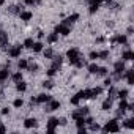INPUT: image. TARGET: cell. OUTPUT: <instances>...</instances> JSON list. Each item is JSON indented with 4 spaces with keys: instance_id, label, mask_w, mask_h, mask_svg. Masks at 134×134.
Returning a JSON list of instances; mask_svg holds the SVG:
<instances>
[{
    "instance_id": "34",
    "label": "cell",
    "mask_w": 134,
    "mask_h": 134,
    "mask_svg": "<svg viewBox=\"0 0 134 134\" xmlns=\"http://www.w3.org/2000/svg\"><path fill=\"white\" fill-rule=\"evenodd\" d=\"M76 125H77V128H82V126L85 125V118H84V117H79V118H76Z\"/></svg>"
},
{
    "instance_id": "9",
    "label": "cell",
    "mask_w": 134,
    "mask_h": 134,
    "mask_svg": "<svg viewBox=\"0 0 134 134\" xmlns=\"http://www.w3.org/2000/svg\"><path fill=\"white\" fill-rule=\"evenodd\" d=\"M52 99V96L51 95H46V93H43V95H38V98H36V103H40V104H44V103H49Z\"/></svg>"
},
{
    "instance_id": "16",
    "label": "cell",
    "mask_w": 134,
    "mask_h": 134,
    "mask_svg": "<svg viewBox=\"0 0 134 134\" xmlns=\"http://www.w3.org/2000/svg\"><path fill=\"white\" fill-rule=\"evenodd\" d=\"M125 76H126V79H128V84H129V85H134V74H132V70H128Z\"/></svg>"
},
{
    "instance_id": "23",
    "label": "cell",
    "mask_w": 134,
    "mask_h": 134,
    "mask_svg": "<svg viewBox=\"0 0 134 134\" xmlns=\"http://www.w3.org/2000/svg\"><path fill=\"white\" fill-rule=\"evenodd\" d=\"M57 40H58V33H55V32H54V33H51V35L47 36V43H51V44H54Z\"/></svg>"
},
{
    "instance_id": "21",
    "label": "cell",
    "mask_w": 134,
    "mask_h": 134,
    "mask_svg": "<svg viewBox=\"0 0 134 134\" xmlns=\"http://www.w3.org/2000/svg\"><path fill=\"white\" fill-rule=\"evenodd\" d=\"M38 68H40V66H38L36 63H32V62H29V66H27V70H29L30 73H36V71H38Z\"/></svg>"
},
{
    "instance_id": "47",
    "label": "cell",
    "mask_w": 134,
    "mask_h": 134,
    "mask_svg": "<svg viewBox=\"0 0 134 134\" xmlns=\"http://www.w3.org/2000/svg\"><path fill=\"white\" fill-rule=\"evenodd\" d=\"M104 85H106V87H110V85H112V79H110V77L106 79V81H104Z\"/></svg>"
},
{
    "instance_id": "51",
    "label": "cell",
    "mask_w": 134,
    "mask_h": 134,
    "mask_svg": "<svg viewBox=\"0 0 134 134\" xmlns=\"http://www.w3.org/2000/svg\"><path fill=\"white\" fill-rule=\"evenodd\" d=\"M8 114H10V109L8 107H3L2 109V115H8Z\"/></svg>"
},
{
    "instance_id": "3",
    "label": "cell",
    "mask_w": 134,
    "mask_h": 134,
    "mask_svg": "<svg viewBox=\"0 0 134 134\" xmlns=\"http://www.w3.org/2000/svg\"><path fill=\"white\" fill-rule=\"evenodd\" d=\"M55 33H60V35H63V36H68L70 33H71V29H70V25H65V24H60V25H57L55 27V30H54Z\"/></svg>"
},
{
    "instance_id": "4",
    "label": "cell",
    "mask_w": 134,
    "mask_h": 134,
    "mask_svg": "<svg viewBox=\"0 0 134 134\" xmlns=\"http://www.w3.org/2000/svg\"><path fill=\"white\" fill-rule=\"evenodd\" d=\"M115 43H118V44H123V46H128V38H126V35L112 36V38H110V44H115Z\"/></svg>"
},
{
    "instance_id": "35",
    "label": "cell",
    "mask_w": 134,
    "mask_h": 134,
    "mask_svg": "<svg viewBox=\"0 0 134 134\" xmlns=\"http://www.w3.org/2000/svg\"><path fill=\"white\" fill-rule=\"evenodd\" d=\"M99 76H107V68H104V66H101V68H98V73Z\"/></svg>"
},
{
    "instance_id": "1",
    "label": "cell",
    "mask_w": 134,
    "mask_h": 134,
    "mask_svg": "<svg viewBox=\"0 0 134 134\" xmlns=\"http://www.w3.org/2000/svg\"><path fill=\"white\" fill-rule=\"evenodd\" d=\"M66 55H68V58H70V63H71V65H74L76 68H84L85 60H82V58H81L79 49L73 47V49H70L68 52H66Z\"/></svg>"
},
{
    "instance_id": "26",
    "label": "cell",
    "mask_w": 134,
    "mask_h": 134,
    "mask_svg": "<svg viewBox=\"0 0 134 134\" xmlns=\"http://www.w3.org/2000/svg\"><path fill=\"white\" fill-rule=\"evenodd\" d=\"M118 109H120V112H125V110H128V103H126V99H121V101H120V106H118Z\"/></svg>"
},
{
    "instance_id": "55",
    "label": "cell",
    "mask_w": 134,
    "mask_h": 134,
    "mask_svg": "<svg viewBox=\"0 0 134 134\" xmlns=\"http://www.w3.org/2000/svg\"><path fill=\"white\" fill-rule=\"evenodd\" d=\"M5 131H7V128L3 125H0V132H5Z\"/></svg>"
},
{
    "instance_id": "14",
    "label": "cell",
    "mask_w": 134,
    "mask_h": 134,
    "mask_svg": "<svg viewBox=\"0 0 134 134\" xmlns=\"http://www.w3.org/2000/svg\"><path fill=\"white\" fill-rule=\"evenodd\" d=\"M114 70H115L117 73H123V71H125V62H123V60H121V62H115Z\"/></svg>"
},
{
    "instance_id": "43",
    "label": "cell",
    "mask_w": 134,
    "mask_h": 134,
    "mask_svg": "<svg viewBox=\"0 0 134 134\" xmlns=\"http://www.w3.org/2000/svg\"><path fill=\"white\" fill-rule=\"evenodd\" d=\"M8 11H10V13H21V8H19V7H10Z\"/></svg>"
},
{
    "instance_id": "50",
    "label": "cell",
    "mask_w": 134,
    "mask_h": 134,
    "mask_svg": "<svg viewBox=\"0 0 134 134\" xmlns=\"http://www.w3.org/2000/svg\"><path fill=\"white\" fill-rule=\"evenodd\" d=\"M24 2H25V5H29V7L35 5V0H24Z\"/></svg>"
},
{
    "instance_id": "54",
    "label": "cell",
    "mask_w": 134,
    "mask_h": 134,
    "mask_svg": "<svg viewBox=\"0 0 134 134\" xmlns=\"http://www.w3.org/2000/svg\"><path fill=\"white\" fill-rule=\"evenodd\" d=\"M96 43H104V38H103V36H99V38H96Z\"/></svg>"
},
{
    "instance_id": "17",
    "label": "cell",
    "mask_w": 134,
    "mask_h": 134,
    "mask_svg": "<svg viewBox=\"0 0 134 134\" xmlns=\"http://www.w3.org/2000/svg\"><path fill=\"white\" fill-rule=\"evenodd\" d=\"M121 58H123V60H126V62H129V60H132V58H134V54H132L131 51H125V52H123V55H121Z\"/></svg>"
},
{
    "instance_id": "27",
    "label": "cell",
    "mask_w": 134,
    "mask_h": 134,
    "mask_svg": "<svg viewBox=\"0 0 134 134\" xmlns=\"http://www.w3.org/2000/svg\"><path fill=\"white\" fill-rule=\"evenodd\" d=\"M103 92L101 87H96V88H92V98H98V95Z\"/></svg>"
},
{
    "instance_id": "46",
    "label": "cell",
    "mask_w": 134,
    "mask_h": 134,
    "mask_svg": "<svg viewBox=\"0 0 134 134\" xmlns=\"http://www.w3.org/2000/svg\"><path fill=\"white\" fill-rule=\"evenodd\" d=\"M79 117H84V115H81V112H79V110L73 112V120H76V118H79Z\"/></svg>"
},
{
    "instance_id": "52",
    "label": "cell",
    "mask_w": 134,
    "mask_h": 134,
    "mask_svg": "<svg viewBox=\"0 0 134 134\" xmlns=\"http://www.w3.org/2000/svg\"><path fill=\"white\" fill-rule=\"evenodd\" d=\"M92 121H93V118H92V117H87V118H85V123H87V125H90Z\"/></svg>"
},
{
    "instance_id": "42",
    "label": "cell",
    "mask_w": 134,
    "mask_h": 134,
    "mask_svg": "<svg viewBox=\"0 0 134 134\" xmlns=\"http://www.w3.org/2000/svg\"><path fill=\"white\" fill-rule=\"evenodd\" d=\"M55 71H57V70H55V68H52V66H51V68L47 70V76H49V77H52V76H55Z\"/></svg>"
},
{
    "instance_id": "30",
    "label": "cell",
    "mask_w": 134,
    "mask_h": 134,
    "mask_svg": "<svg viewBox=\"0 0 134 134\" xmlns=\"http://www.w3.org/2000/svg\"><path fill=\"white\" fill-rule=\"evenodd\" d=\"M125 126L129 128V129H132V128H134V120H132V118H126V120H125Z\"/></svg>"
},
{
    "instance_id": "32",
    "label": "cell",
    "mask_w": 134,
    "mask_h": 134,
    "mask_svg": "<svg viewBox=\"0 0 134 134\" xmlns=\"http://www.w3.org/2000/svg\"><path fill=\"white\" fill-rule=\"evenodd\" d=\"M44 57H46V58H52V57H54V51H52L51 47H47V49L44 51Z\"/></svg>"
},
{
    "instance_id": "13",
    "label": "cell",
    "mask_w": 134,
    "mask_h": 134,
    "mask_svg": "<svg viewBox=\"0 0 134 134\" xmlns=\"http://www.w3.org/2000/svg\"><path fill=\"white\" fill-rule=\"evenodd\" d=\"M8 77H10V71L7 68H2L0 70V82H5Z\"/></svg>"
},
{
    "instance_id": "56",
    "label": "cell",
    "mask_w": 134,
    "mask_h": 134,
    "mask_svg": "<svg viewBox=\"0 0 134 134\" xmlns=\"http://www.w3.org/2000/svg\"><path fill=\"white\" fill-rule=\"evenodd\" d=\"M5 3V0H0V5H3Z\"/></svg>"
},
{
    "instance_id": "24",
    "label": "cell",
    "mask_w": 134,
    "mask_h": 134,
    "mask_svg": "<svg viewBox=\"0 0 134 134\" xmlns=\"http://www.w3.org/2000/svg\"><path fill=\"white\" fill-rule=\"evenodd\" d=\"M27 66H29V62L27 60H24V58L19 60V63H18V68L19 70H27Z\"/></svg>"
},
{
    "instance_id": "33",
    "label": "cell",
    "mask_w": 134,
    "mask_h": 134,
    "mask_svg": "<svg viewBox=\"0 0 134 134\" xmlns=\"http://www.w3.org/2000/svg\"><path fill=\"white\" fill-rule=\"evenodd\" d=\"M117 95H118L120 99H126V96H128V90H120V92H117Z\"/></svg>"
},
{
    "instance_id": "25",
    "label": "cell",
    "mask_w": 134,
    "mask_h": 134,
    "mask_svg": "<svg viewBox=\"0 0 134 134\" xmlns=\"http://www.w3.org/2000/svg\"><path fill=\"white\" fill-rule=\"evenodd\" d=\"M32 49H33V52H41L43 51V43H33V46H32Z\"/></svg>"
},
{
    "instance_id": "28",
    "label": "cell",
    "mask_w": 134,
    "mask_h": 134,
    "mask_svg": "<svg viewBox=\"0 0 134 134\" xmlns=\"http://www.w3.org/2000/svg\"><path fill=\"white\" fill-rule=\"evenodd\" d=\"M32 46H33V40H32V38H27V40L24 41V47H25V49H32Z\"/></svg>"
},
{
    "instance_id": "36",
    "label": "cell",
    "mask_w": 134,
    "mask_h": 134,
    "mask_svg": "<svg viewBox=\"0 0 134 134\" xmlns=\"http://www.w3.org/2000/svg\"><path fill=\"white\" fill-rule=\"evenodd\" d=\"M98 57H99V58H104V60H107V57H109V51H103V52H98Z\"/></svg>"
},
{
    "instance_id": "48",
    "label": "cell",
    "mask_w": 134,
    "mask_h": 134,
    "mask_svg": "<svg viewBox=\"0 0 134 134\" xmlns=\"http://www.w3.org/2000/svg\"><path fill=\"white\" fill-rule=\"evenodd\" d=\"M87 2H88L90 5H92V3H98V5H99L101 2H104V0H87Z\"/></svg>"
},
{
    "instance_id": "41",
    "label": "cell",
    "mask_w": 134,
    "mask_h": 134,
    "mask_svg": "<svg viewBox=\"0 0 134 134\" xmlns=\"http://www.w3.org/2000/svg\"><path fill=\"white\" fill-rule=\"evenodd\" d=\"M43 87H44V88H52L54 84H52L51 81H44V82H43Z\"/></svg>"
},
{
    "instance_id": "2",
    "label": "cell",
    "mask_w": 134,
    "mask_h": 134,
    "mask_svg": "<svg viewBox=\"0 0 134 134\" xmlns=\"http://www.w3.org/2000/svg\"><path fill=\"white\" fill-rule=\"evenodd\" d=\"M104 131H106V132H118V131H120L118 120H110V121H107V125L104 126Z\"/></svg>"
},
{
    "instance_id": "29",
    "label": "cell",
    "mask_w": 134,
    "mask_h": 134,
    "mask_svg": "<svg viewBox=\"0 0 134 134\" xmlns=\"http://www.w3.org/2000/svg\"><path fill=\"white\" fill-rule=\"evenodd\" d=\"M11 79H13L14 82H19V81H22V74H21V71H18V73H14V74L11 76Z\"/></svg>"
},
{
    "instance_id": "38",
    "label": "cell",
    "mask_w": 134,
    "mask_h": 134,
    "mask_svg": "<svg viewBox=\"0 0 134 134\" xmlns=\"http://www.w3.org/2000/svg\"><path fill=\"white\" fill-rule=\"evenodd\" d=\"M90 129H92V131H99L101 126H99L98 123H93V121H92V123H90Z\"/></svg>"
},
{
    "instance_id": "31",
    "label": "cell",
    "mask_w": 134,
    "mask_h": 134,
    "mask_svg": "<svg viewBox=\"0 0 134 134\" xmlns=\"http://www.w3.org/2000/svg\"><path fill=\"white\" fill-rule=\"evenodd\" d=\"M98 8H99V5H98V3H92V5H90V8H88V11H90V14H93V13H96V11H98Z\"/></svg>"
},
{
    "instance_id": "19",
    "label": "cell",
    "mask_w": 134,
    "mask_h": 134,
    "mask_svg": "<svg viewBox=\"0 0 134 134\" xmlns=\"http://www.w3.org/2000/svg\"><path fill=\"white\" fill-rule=\"evenodd\" d=\"M103 110H110L112 109V98H109V99H106L104 103H103Z\"/></svg>"
},
{
    "instance_id": "53",
    "label": "cell",
    "mask_w": 134,
    "mask_h": 134,
    "mask_svg": "<svg viewBox=\"0 0 134 134\" xmlns=\"http://www.w3.org/2000/svg\"><path fill=\"white\" fill-rule=\"evenodd\" d=\"M85 131H87V129H85L84 126H82V128H79V134H85Z\"/></svg>"
},
{
    "instance_id": "6",
    "label": "cell",
    "mask_w": 134,
    "mask_h": 134,
    "mask_svg": "<svg viewBox=\"0 0 134 134\" xmlns=\"http://www.w3.org/2000/svg\"><path fill=\"white\" fill-rule=\"evenodd\" d=\"M57 109H60V103H58V101H54V99H51V101L46 104V109H44V110L51 112V110H57Z\"/></svg>"
},
{
    "instance_id": "5",
    "label": "cell",
    "mask_w": 134,
    "mask_h": 134,
    "mask_svg": "<svg viewBox=\"0 0 134 134\" xmlns=\"http://www.w3.org/2000/svg\"><path fill=\"white\" fill-rule=\"evenodd\" d=\"M55 126H58V118H55V117L49 118V120H47V132L52 134L54 129H55Z\"/></svg>"
},
{
    "instance_id": "12",
    "label": "cell",
    "mask_w": 134,
    "mask_h": 134,
    "mask_svg": "<svg viewBox=\"0 0 134 134\" xmlns=\"http://www.w3.org/2000/svg\"><path fill=\"white\" fill-rule=\"evenodd\" d=\"M62 63H63V57H62V55H55V57H54V63H52V68L58 70L60 66H62Z\"/></svg>"
},
{
    "instance_id": "37",
    "label": "cell",
    "mask_w": 134,
    "mask_h": 134,
    "mask_svg": "<svg viewBox=\"0 0 134 134\" xmlns=\"http://www.w3.org/2000/svg\"><path fill=\"white\" fill-rule=\"evenodd\" d=\"M115 95H117V90L110 85V87H109V98H115Z\"/></svg>"
},
{
    "instance_id": "18",
    "label": "cell",
    "mask_w": 134,
    "mask_h": 134,
    "mask_svg": "<svg viewBox=\"0 0 134 134\" xmlns=\"http://www.w3.org/2000/svg\"><path fill=\"white\" fill-rule=\"evenodd\" d=\"M16 90H18V92H25V90H27V84L22 82V81L16 82Z\"/></svg>"
},
{
    "instance_id": "8",
    "label": "cell",
    "mask_w": 134,
    "mask_h": 134,
    "mask_svg": "<svg viewBox=\"0 0 134 134\" xmlns=\"http://www.w3.org/2000/svg\"><path fill=\"white\" fill-rule=\"evenodd\" d=\"M79 99H90L92 98V88H87V90H82L77 93Z\"/></svg>"
},
{
    "instance_id": "10",
    "label": "cell",
    "mask_w": 134,
    "mask_h": 134,
    "mask_svg": "<svg viewBox=\"0 0 134 134\" xmlns=\"http://www.w3.org/2000/svg\"><path fill=\"white\" fill-rule=\"evenodd\" d=\"M24 126L29 128V129H30V128H36V126H38V121H36V118H27V120L24 121Z\"/></svg>"
},
{
    "instance_id": "11",
    "label": "cell",
    "mask_w": 134,
    "mask_h": 134,
    "mask_svg": "<svg viewBox=\"0 0 134 134\" xmlns=\"http://www.w3.org/2000/svg\"><path fill=\"white\" fill-rule=\"evenodd\" d=\"M77 19H79V14H77V13H74V14H71V16H68V18H66V19L63 21V24H65V25H70V24L76 22Z\"/></svg>"
},
{
    "instance_id": "44",
    "label": "cell",
    "mask_w": 134,
    "mask_h": 134,
    "mask_svg": "<svg viewBox=\"0 0 134 134\" xmlns=\"http://www.w3.org/2000/svg\"><path fill=\"white\" fill-rule=\"evenodd\" d=\"M88 57H90V60H96V58H99V57H98V52H95V51H93V52H90V55H88Z\"/></svg>"
},
{
    "instance_id": "7",
    "label": "cell",
    "mask_w": 134,
    "mask_h": 134,
    "mask_svg": "<svg viewBox=\"0 0 134 134\" xmlns=\"http://www.w3.org/2000/svg\"><path fill=\"white\" fill-rule=\"evenodd\" d=\"M21 51H22V47H21V46H14V47H11V49L8 51V54H10V57L16 58V57H19V55H21Z\"/></svg>"
},
{
    "instance_id": "45",
    "label": "cell",
    "mask_w": 134,
    "mask_h": 134,
    "mask_svg": "<svg viewBox=\"0 0 134 134\" xmlns=\"http://www.w3.org/2000/svg\"><path fill=\"white\" fill-rule=\"evenodd\" d=\"M79 112H81V115H87L88 114V107H81Z\"/></svg>"
},
{
    "instance_id": "22",
    "label": "cell",
    "mask_w": 134,
    "mask_h": 134,
    "mask_svg": "<svg viewBox=\"0 0 134 134\" xmlns=\"http://www.w3.org/2000/svg\"><path fill=\"white\" fill-rule=\"evenodd\" d=\"M98 68H99V66L96 63H92V65H88V73L90 74H96L98 73Z\"/></svg>"
},
{
    "instance_id": "40",
    "label": "cell",
    "mask_w": 134,
    "mask_h": 134,
    "mask_svg": "<svg viewBox=\"0 0 134 134\" xmlns=\"http://www.w3.org/2000/svg\"><path fill=\"white\" fill-rule=\"evenodd\" d=\"M13 106H14V107H22V106H24V101H22V99H14Z\"/></svg>"
},
{
    "instance_id": "15",
    "label": "cell",
    "mask_w": 134,
    "mask_h": 134,
    "mask_svg": "<svg viewBox=\"0 0 134 134\" xmlns=\"http://www.w3.org/2000/svg\"><path fill=\"white\" fill-rule=\"evenodd\" d=\"M19 18H21V21H30L33 18V14L30 11H21L19 13Z\"/></svg>"
},
{
    "instance_id": "49",
    "label": "cell",
    "mask_w": 134,
    "mask_h": 134,
    "mask_svg": "<svg viewBox=\"0 0 134 134\" xmlns=\"http://www.w3.org/2000/svg\"><path fill=\"white\" fill-rule=\"evenodd\" d=\"M66 123H68V121H66V118H60L58 120V125H62V126H65Z\"/></svg>"
},
{
    "instance_id": "20",
    "label": "cell",
    "mask_w": 134,
    "mask_h": 134,
    "mask_svg": "<svg viewBox=\"0 0 134 134\" xmlns=\"http://www.w3.org/2000/svg\"><path fill=\"white\" fill-rule=\"evenodd\" d=\"M8 43V36L5 35V32H0V47H3Z\"/></svg>"
},
{
    "instance_id": "39",
    "label": "cell",
    "mask_w": 134,
    "mask_h": 134,
    "mask_svg": "<svg viewBox=\"0 0 134 134\" xmlns=\"http://www.w3.org/2000/svg\"><path fill=\"white\" fill-rule=\"evenodd\" d=\"M79 101H81V99H79V96H77V95H74V96L71 98V104H73V106H77V104H79Z\"/></svg>"
}]
</instances>
